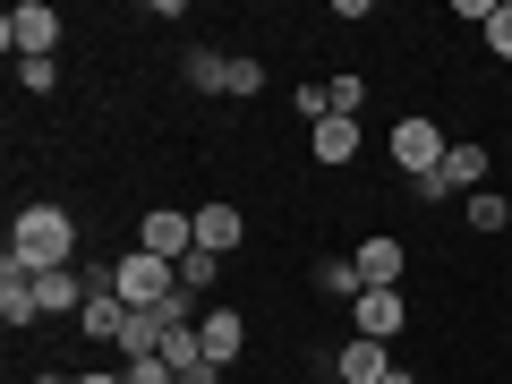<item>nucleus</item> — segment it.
<instances>
[{
  "instance_id": "1",
  "label": "nucleus",
  "mask_w": 512,
  "mask_h": 384,
  "mask_svg": "<svg viewBox=\"0 0 512 384\" xmlns=\"http://www.w3.org/2000/svg\"><path fill=\"white\" fill-rule=\"evenodd\" d=\"M9 265H26V274H69L77 265V222L60 205H18V222H9Z\"/></svg>"
},
{
  "instance_id": "2",
  "label": "nucleus",
  "mask_w": 512,
  "mask_h": 384,
  "mask_svg": "<svg viewBox=\"0 0 512 384\" xmlns=\"http://www.w3.org/2000/svg\"><path fill=\"white\" fill-rule=\"evenodd\" d=\"M0 43H9V60H52V43H60V9H52V0H18V9L0 18Z\"/></svg>"
},
{
  "instance_id": "3",
  "label": "nucleus",
  "mask_w": 512,
  "mask_h": 384,
  "mask_svg": "<svg viewBox=\"0 0 512 384\" xmlns=\"http://www.w3.org/2000/svg\"><path fill=\"white\" fill-rule=\"evenodd\" d=\"M444 154H453V137H444L436 120H393V163H402L410 180H436Z\"/></svg>"
},
{
  "instance_id": "4",
  "label": "nucleus",
  "mask_w": 512,
  "mask_h": 384,
  "mask_svg": "<svg viewBox=\"0 0 512 384\" xmlns=\"http://www.w3.org/2000/svg\"><path fill=\"white\" fill-rule=\"evenodd\" d=\"M137 248L163 256V265H188V256H197V214H180V205H154V214L137 222Z\"/></svg>"
},
{
  "instance_id": "5",
  "label": "nucleus",
  "mask_w": 512,
  "mask_h": 384,
  "mask_svg": "<svg viewBox=\"0 0 512 384\" xmlns=\"http://www.w3.org/2000/svg\"><path fill=\"white\" fill-rule=\"evenodd\" d=\"M402 265H410V256H402V239H359V256H350V274H359V291H402Z\"/></svg>"
},
{
  "instance_id": "6",
  "label": "nucleus",
  "mask_w": 512,
  "mask_h": 384,
  "mask_svg": "<svg viewBox=\"0 0 512 384\" xmlns=\"http://www.w3.org/2000/svg\"><path fill=\"white\" fill-rule=\"evenodd\" d=\"M350 316H359L367 342H393V333L410 325V299L402 291H359V299H350Z\"/></svg>"
},
{
  "instance_id": "7",
  "label": "nucleus",
  "mask_w": 512,
  "mask_h": 384,
  "mask_svg": "<svg viewBox=\"0 0 512 384\" xmlns=\"http://www.w3.org/2000/svg\"><path fill=\"white\" fill-rule=\"evenodd\" d=\"M197 342H205V359H214V367H231L239 350H248V316H239V308H205L197 316Z\"/></svg>"
},
{
  "instance_id": "8",
  "label": "nucleus",
  "mask_w": 512,
  "mask_h": 384,
  "mask_svg": "<svg viewBox=\"0 0 512 384\" xmlns=\"http://www.w3.org/2000/svg\"><path fill=\"white\" fill-rule=\"evenodd\" d=\"M35 316H43V299H35V274L0 256V325H9V333H26Z\"/></svg>"
},
{
  "instance_id": "9",
  "label": "nucleus",
  "mask_w": 512,
  "mask_h": 384,
  "mask_svg": "<svg viewBox=\"0 0 512 384\" xmlns=\"http://www.w3.org/2000/svg\"><path fill=\"white\" fill-rule=\"evenodd\" d=\"M239 239H248L239 205H222V197H214V205H197V248H205V256H231Z\"/></svg>"
},
{
  "instance_id": "10",
  "label": "nucleus",
  "mask_w": 512,
  "mask_h": 384,
  "mask_svg": "<svg viewBox=\"0 0 512 384\" xmlns=\"http://www.w3.org/2000/svg\"><path fill=\"white\" fill-rule=\"evenodd\" d=\"M384 342H367V333H350L342 342V359H333V384H384Z\"/></svg>"
},
{
  "instance_id": "11",
  "label": "nucleus",
  "mask_w": 512,
  "mask_h": 384,
  "mask_svg": "<svg viewBox=\"0 0 512 384\" xmlns=\"http://www.w3.org/2000/svg\"><path fill=\"white\" fill-rule=\"evenodd\" d=\"M487 163H495L487 146H470V137H453V154H444V188H453V197H478V188H487Z\"/></svg>"
},
{
  "instance_id": "12",
  "label": "nucleus",
  "mask_w": 512,
  "mask_h": 384,
  "mask_svg": "<svg viewBox=\"0 0 512 384\" xmlns=\"http://www.w3.org/2000/svg\"><path fill=\"white\" fill-rule=\"evenodd\" d=\"M128 316H137V308H128V299L111 291V299H86V308H77V325H86V342H111V350H120Z\"/></svg>"
},
{
  "instance_id": "13",
  "label": "nucleus",
  "mask_w": 512,
  "mask_h": 384,
  "mask_svg": "<svg viewBox=\"0 0 512 384\" xmlns=\"http://www.w3.org/2000/svg\"><path fill=\"white\" fill-rule=\"evenodd\" d=\"M308 146H316V163H350V154H359V120H342V111H333V120L308 128Z\"/></svg>"
},
{
  "instance_id": "14",
  "label": "nucleus",
  "mask_w": 512,
  "mask_h": 384,
  "mask_svg": "<svg viewBox=\"0 0 512 384\" xmlns=\"http://www.w3.org/2000/svg\"><path fill=\"white\" fill-rule=\"evenodd\" d=\"M461 214H470V231H512V197H495V188L461 197Z\"/></svg>"
},
{
  "instance_id": "15",
  "label": "nucleus",
  "mask_w": 512,
  "mask_h": 384,
  "mask_svg": "<svg viewBox=\"0 0 512 384\" xmlns=\"http://www.w3.org/2000/svg\"><path fill=\"white\" fill-rule=\"evenodd\" d=\"M163 367L180 376V367H205V342H197V325H171L163 333Z\"/></svg>"
},
{
  "instance_id": "16",
  "label": "nucleus",
  "mask_w": 512,
  "mask_h": 384,
  "mask_svg": "<svg viewBox=\"0 0 512 384\" xmlns=\"http://www.w3.org/2000/svg\"><path fill=\"white\" fill-rule=\"evenodd\" d=\"M222 94H265V60H222Z\"/></svg>"
},
{
  "instance_id": "17",
  "label": "nucleus",
  "mask_w": 512,
  "mask_h": 384,
  "mask_svg": "<svg viewBox=\"0 0 512 384\" xmlns=\"http://www.w3.org/2000/svg\"><path fill=\"white\" fill-rule=\"evenodd\" d=\"M487 52L512 60V0H487Z\"/></svg>"
},
{
  "instance_id": "18",
  "label": "nucleus",
  "mask_w": 512,
  "mask_h": 384,
  "mask_svg": "<svg viewBox=\"0 0 512 384\" xmlns=\"http://www.w3.org/2000/svg\"><path fill=\"white\" fill-rule=\"evenodd\" d=\"M316 291H342V299H359V274H350V256H325V265H316Z\"/></svg>"
},
{
  "instance_id": "19",
  "label": "nucleus",
  "mask_w": 512,
  "mask_h": 384,
  "mask_svg": "<svg viewBox=\"0 0 512 384\" xmlns=\"http://www.w3.org/2000/svg\"><path fill=\"white\" fill-rule=\"evenodd\" d=\"M214 265H222V256H205V248H197V256L180 265V291H188V299H205V291H214Z\"/></svg>"
},
{
  "instance_id": "20",
  "label": "nucleus",
  "mask_w": 512,
  "mask_h": 384,
  "mask_svg": "<svg viewBox=\"0 0 512 384\" xmlns=\"http://www.w3.org/2000/svg\"><path fill=\"white\" fill-rule=\"evenodd\" d=\"M18 86L26 94H52L60 86V60H18Z\"/></svg>"
},
{
  "instance_id": "21",
  "label": "nucleus",
  "mask_w": 512,
  "mask_h": 384,
  "mask_svg": "<svg viewBox=\"0 0 512 384\" xmlns=\"http://www.w3.org/2000/svg\"><path fill=\"white\" fill-rule=\"evenodd\" d=\"M333 111H342V120H359V111H367V86H359V77H333Z\"/></svg>"
},
{
  "instance_id": "22",
  "label": "nucleus",
  "mask_w": 512,
  "mask_h": 384,
  "mask_svg": "<svg viewBox=\"0 0 512 384\" xmlns=\"http://www.w3.org/2000/svg\"><path fill=\"white\" fill-rule=\"evenodd\" d=\"M188 86H205V94H222V60H214V52H188Z\"/></svg>"
},
{
  "instance_id": "23",
  "label": "nucleus",
  "mask_w": 512,
  "mask_h": 384,
  "mask_svg": "<svg viewBox=\"0 0 512 384\" xmlns=\"http://www.w3.org/2000/svg\"><path fill=\"white\" fill-rule=\"evenodd\" d=\"M120 376H128V384H180V376H171V367H163V359H128V367H120Z\"/></svg>"
},
{
  "instance_id": "24",
  "label": "nucleus",
  "mask_w": 512,
  "mask_h": 384,
  "mask_svg": "<svg viewBox=\"0 0 512 384\" xmlns=\"http://www.w3.org/2000/svg\"><path fill=\"white\" fill-rule=\"evenodd\" d=\"M77 384H128V376H120V367H86V376H77Z\"/></svg>"
},
{
  "instance_id": "25",
  "label": "nucleus",
  "mask_w": 512,
  "mask_h": 384,
  "mask_svg": "<svg viewBox=\"0 0 512 384\" xmlns=\"http://www.w3.org/2000/svg\"><path fill=\"white\" fill-rule=\"evenodd\" d=\"M180 384H214V359H205V367H180Z\"/></svg>"
},
{
  "instance_id": "26",
  "label": "nucleus",
  "mask_w": 512,
  "mask_h": 384,
  "mask_svg": "<svg viewBox=\"0 0 512 384\" xmlns=\"http://www.w3.org/2000/svg\"><path fill=\"white\" fill-rule=\"evenodd\" d=\"M384 384H419V376H410V367H384Z\"/></svg>"
},
{
  "instance_id": "27",
  "label": "nucleus",
  "mask_w": 512,
  "mask_h": 384,
  "mask_svg": "<svg viewBox=\"0 0 512 384\" xmlns=\"http://www.w3.org/2000/svg\"><path fill=\"white\" fill-rule=\"evenodd\" d=\"M35 384H77V376H35Z\"/></svg>"
}]
</instances>
